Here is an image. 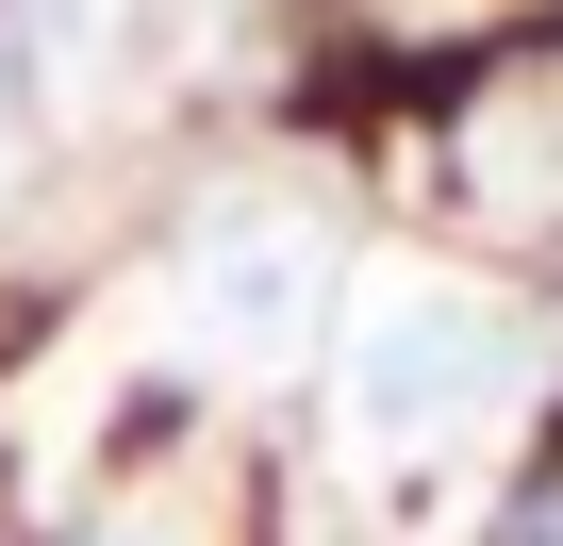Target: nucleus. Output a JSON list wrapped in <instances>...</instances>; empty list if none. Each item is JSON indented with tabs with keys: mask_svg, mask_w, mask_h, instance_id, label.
Listing matches in <instances>:
<instances>
[{
	"mask_svg": "<svg viewBox=\"0 0 563 546\" xmlns=\"http://www.w3.org/2000/svg\"><path fill=\"white\" fill-rule=\"evenodd\" d=\"M497 381V332L464 315V299H382V332H365V414L382 431H431V414H464Z\"/></svg>",
	"mask_w": 563,
	"mask_h": 546,
	"instance_id": "1",
	"label": "nucleus"
},
{
	"mask_svg": "<svg viewBox=\"0 0 563 546\" xmlns=\"http://www.w3.org/2000/svg\"><path fill=\"white\" fill-rule=\"evenodd\" d=\"M299 315V232H232L216 248V332H282Z\"/></svg>",
	"mask_w": 563,
	"mask_h": 546,
	"instance_id": "2",
	"label": "nucleus"
}]
</instances>
